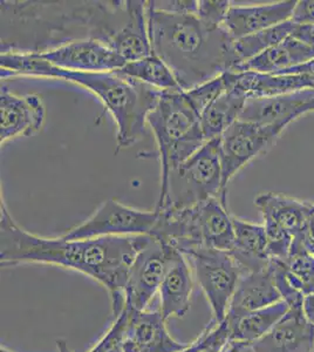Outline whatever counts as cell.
Returning a JSON list of instances; mask_svg holds the SVG:
<instances>
[{"instance_id": "obj_1", "label": "cell", "mask_w": 314, "mask_h": 352, "mask_svg": "<svg viewBox=\"0 0 314 352\" xmlns=\"http://www.w3.org/2000/svg\"><path fill=\"white\" fill-rule=\"evenodd\" d=\"M1 4V53H34L94 39L111 48L146 11V1H8Z\"/></svg>"}, {"instance_id": "obj_2", "label": "cell", "mask_w": 314, "mask_h": 352, "mask_svg": "<svg viewBox=\"0 0 314 352\" xmlns=\"http://www.w3.org/2000/svg\"><path fill=\"white\" fill-rule=\"evenodd\" d=\"M144 236H111L89 240L36 236L13 220L1 197L0 264H51L81 272L107 289L114 317L124 309V288Z\"/></svg>"}, {"instance_id": "obj_3", "label": "cell", "mask_w": 314, "mask_h": 352, "mask_svg": "<svg viewBox=\"0 0 314 352\" xmlns=\"http://www.w3.org/2000/svg\"><path fill=\"white\" fill-rule=\"evenodd\" d=\"M147 21L151 51L170 68L184 92L239 66L235 41L224 28H210L196 14L156 11L148 1Z\"/></svg>"}, {"instance_id": "obj_4", "label": "cell", "mask_w": 314, "mask_h": 352, "mask_svg": "<svg viewBox=\"0 0 314 352\" xmlns=\"http://www.w3.org/2000/svg\"><path fill=\"white\" fill-rule=\"evenodd\" d=\"M21 76L63 79L94 93L115 121L117 151L128 148L144 139L148 116L164 93L116 72H73L54 67L34 53H1V80Z\"/></svg>"}, {"instance_id": "obj_5", "label": "cell", "mask_w": 314, "mask_h": 352, "mask_svg": "<svg viewBox=\"0 0 314 352\" xmlns=\"http://www.w3.org/2000/svg\"><path fill=\"white\" fill-rule=\"evenodd\" d=\"M156 212L159 217L150 236L183 255L199 248L230 252L234 245V217L227 201L214 197L190 208Z\"/></svg>"}, {"instance_id": "obj_6", "label": "cell", "mask_w": 314, "mask_h": 352, "mask_svg": "<svg viewBox=\"0 0 314 352\" xmlns=\"http://www.w3.org/2000/svg\"><path fill=\"white\" fill-rule=\"evenodd\" d=\"M147 124L157 144L161 182L207 142L201 116L184 91L162 93L155 109L148 116Z\"/></svg>"}, {"instance_id": "obj_7", "label": "cell", "mask_w": 314, "mask_h": 352, "mask_svg": "<svg viewBox=\"0 0 314 352\" xmlns=\"http://www.w3.org/2000/svg\"><path fill=\"white\" fill-rule=\"evenodd\" d=\"M214 197L227 201V190L223 187L219 139L207 141L190 159L168 174L161 182L155 210H182Z\"/></svg>"}, {"instance_id": "obj_8", "label": "cell", "mask_w": 314, "mask_h": 352, "mask_svg": "<svg viewBox=\"0 0 314 352\" xmlns=\"http://www.w3.org/2000/svg\"><path fill=\"white\" fill-rule=\"evenodd\" d=\"M194 276L207 297L214 320L227 318L232 296L242 276V269L230 252L218 249L199 248L187 255Z\"/></svg>"}, {"instance_id": "obj_9", "label": "cell", "mask_w": 314, "mask_h": 352, "mask_svg": "<svg viewBox=\"0 0 314 352\" xmlns=\"http://www.w3.org/2000/svg\"><path fill=\"white\" fill-rule=\"evenodd\" d=\"M159 212L131 208L119 201L107 200L92 217L68 230L67 240H89L99 237L144 236L155 228Z\"/></svg>"}, {"instance_id": "obj_10", "label": "cell", "mask_w": 314, "mask_h": 352, "mask_svg": "<svg viewBox=\"0 0 314 352\" xmlns=\"http://www.w3.org/2000/svg\"><path fill=\"white\" fill-rule=\"evenodd\" d=\"M285 127L278 124H254L238 120L219 138V157L222 164L223 187L250 161L267 152Z\"/></svg>"}, {"instance_id": "obj_11", "label": "cell", "mask_w": 314, "mask_h": 352, "mask_svg": "<svg viewBox=\"0 0 314 352\" xmlns=\"http://www.w3.org/2000/svg\"><path fill=\"white\" fill-rule=\"evenodd\" d=\"M172 247L148 235L131 264L124 288V307L144 311L159 292L167 272Z\"/></svg>"}, {"instance_id": "obj_12", "label": "cell", "mask_w": 314, "mask_h": 352, "mask_svg": "<svg viewBox=\"0 0 314 352\" xmlns=\"http://www.w3.org/2000/svg\"><path fill=\"white\" fill-rule=\"evenodd\" d=\"M38 56L54 67L73 72H116L127 64L109 46L94 39L72 41Z\"/></svg>"}, {"instance_id": "obj_13", "label": "cell", "mask_w": 314, "mask_h": 352, "mask_svg": "<svg viewBox=\"0 0 314 352\" xmlns=\"http://www.w3.org/2000/svg\"><path fill=\"white\" fill-rule=\"evenodd\" d=\"M46 118L44 101L38 94L16 96L1 82L0 91V142L39 132Z\"/></svg>"}, {"instance_id": "obj_14", "label": "cell", "mask_w": 314, "mask_h": 352, "mask_svg": "<svg viewBox=\"0 0 314 352\" xmlns=\"http://www.w3.org/2000/svg\"><path fill=\"white\" fill-rule=\"evenodd\" d=\"M312 111L314 88L271 98H249L239 120L265 126L278 124L287 129L298 118Z\"/></svg>"}, {"instance_id": "obj_15", "label": "cell", "mask_w": 314, "mask_h": 352, "mask_svg": "<svg viewBox=\"0 0 314 352\" xmlns=\"http://www.w3.org/2000/svg\"><path fill=\"white\" fill-rule=\"evenodd\" d=\"M252 352H314V325L302 307H292L260 340L250 345Z\"/></svg>"}, {"instance_id": "obj_16", "label": "cell", "mask_w": 314, "mask_h": 352, "mask_svg": "<svg viewBox=\"0 0 314 352\" xmlns=\"http://www.w3.org/2000/svg\"><path fill=\"white\" fill-rule=\"evenodd\" d=\"M128 311L124 351L179 352L187 348L188 345L171 337L166 327V318L159 310L134 311L128 309Z\"/></svg>"}, {"instance_id": "obj_17", "label": "cell", "mask_w": 314, "mask_h": 352, "mask_svg": "<svg viewBox=\"0 0 314 352\" xmlns=\"http://www.w3.org/2000/svg\"><path fill=\"white\" fill-rule=\"evenodd\" d=\"M223 76L227 88L236 89L247 98H271L314 88V76L309 74L229 71Z\"/></svg>"}, {"instance_id": "obj_18", "label": "cell", "mask_w": 314, "mask_h": 352, "mask_svg": "<svg viewBox=\"0 0 314 352\" xmlns=\"http://www.w3.org/2000/svg\"><path fill=\"white\" fill-rule=\"evenodd\" d=\"M295 4V0H285L255 6H231L223 28L232 41H238L291 21Z\"/></svg>"}, {"instance_id": "obj_19", "label": "cell", "mask_w": 314, "mask_h": 352, "mask_svg": "<svg viewBox=\"0 0 314 352\" xmlns=\"http://www.w3.org/2000/svg\"><path fill=\"white\" fill-rule=\"evenodd\" d=\"M194 290V272L187 257L172 248L167 272L159 287L161 308L166 320L171 317L182 318L190 310Z\"/></svg>"}, {"instance_id": "obj_20", "label": "cell", "mask_w": 314, "mask_h": 352, "mask_svg": "<svg viewBox=\"0 0 314 352\" xmlns=\"http://www.w3.org/2000/svg\"><path fill=\"white\" fill-rule=\"evenodd\" d=\"M280 300L282 296L276 287L271 263L262 272H243L229 305L227 318H236Z\"/></svg>"}, {"instance_id": "obj_21", "label": "cell", "mask_w": 314, "mask_h": 352, "mask_svg": "<svg viewBox=\"0 0 314 352\" xmlns=\"http://www.w3.org/2000/svg\"><path fill=\"white\" fill-rule=\"evenodd\" d=\"M235 241L230 254L243 272H262L269 268L267 237L264 226L234 217Z\"/></svg>"}, {"instance_id": "obj_22", "label": "cell", "mask_w": 314, "mask_h": 352, "mask_svg": "<svg viewBox=\"0 0 314 352\" xmlns=\"http://www.w3.org/2000/svg\"><path fill=\"white\" fill-rule=\"evenodd\" d=\"M314 59V47L289 36L275 47L267 50L254 59L239 65L234 71H254L259 73L282 72L297 67Z\"/></svg>"}, {"instance_id": "obj_23", "label": "cell", "mask_w": 314, "mask_h": 352, "mask_svg": "<svg viewBox=\"0 0 314 352\" xmlns=\"http://www.w3.org/2000/svg\"><path fill=\"white\" fill-rule=\"evenodd\" d=\"M255 204L262 212V220L275 222L293 237L302 230L314 208V204L273 192H262L256 197Z\"/></svg>"}, {"instance_id": "obj_24", "label": "cell", "mask_w": 314, "mask_h": 352, "mask_svg": "<svg viewBox=\"0 0 314 352\" xmlns=\"http://www.w3.org/2000/svg\"><path fill=\"white\" fill-rule=\"evenodd\" d=\"M289 309L287 302L280 300L270 307L247 312L236 318H225L230 329L231 342L250 348L252 343L265 336L278 323Z\"/></svg>"}, {"instance_id": "obj_25", "label": "cell", "mask_w": 314, "mask_h": 352, "mask_svg": "<svg viewBox=\"0 0 314 352\" xmlns=\"http://www.w3.org/2000/svg\"><path fill=\"white\" fill-rule=\"evenodd\" d=\"M245 94L227 88L224 93L201 114V127L205 140L219 139L230 126L239 120L244 106L247 104Z\"/></svg>"}, {"instance_id": "obj_26", "label": "cell", "mask_w": 314, "mask_h": 352, "mask_svg": "<svg viewBox=\"0 0 314 352\" xmlns=\"http://www.w3.org/2000/svg\"><path fill=\"white\" fill-rule=\"evenodd\" d=\"M116 73L156 88L161 92L182 91L170 68L154 53L144 59L127 63Z\"/></svg>"}, {"instance_id": "obj_27", "label": "cell", "mask_w": 314, "mask_h": 352, "mask_svg": "<svg viewBox=\"0 0 314 352\" xmlns=\"http://www.w3.org/2000/svg\"><path fill=\"white\" fill-rule=\"evenodd\" d=\"M295 28V24L293 21H285L282 24L267 28L262 32L255 33L235 41L234 50H235L239 65L244 64L267 50L275 47L276 45L280 44L282 41L291 36Z\"/></svg>"}, {"instance_id": "obj_28", "label": "cell", "mask_w": 314, "mask_h": 352, "mask_svg": "<svg viewBox=\"0 0 314 352\" xmlns=\"http://www.w3.org/2000/svg\"><path fill=\"white\" fill-rule=\"evenodd\" d=\"M284 264L287 272L302 282V292L305 294L307 285L314 280V255L293 241L289 257Z\"/></svg>"}, {"instance_id": "obj_29", "label": "cell", "mask_w": 314, "mask_h": 352, "mask_svg": "<svg viewBox=\"0 0 314 352\" xmlns=\"http://www.w3.org/2000/svg\"><path fill=\"white\" fill-rule=\"evenodd\" d=\"M114 318L115 320L111 328L108 329L104 337L89 350V352H126L124 340L129 320L128 309L124 308L122 312Z\"/></svg>"}, {"instance_id": "obj_30", "label": "cell", "mask_w": 314, "mask_h": 352, "mask_svg": "<svg viewBox=\"0 0 314 352\" xmlns=\"http://www.w3.org/2000/svg\"><path fill=\"white\" fill-rule=\"evenodd\" d=\"M267 237V252L272 260L285 262L290 254L293 236L272 221L264 220Z\"/></svg>"}, {"instance_id": "obj_31", "label": "cell", "mask_w": 314, "mask_h": 352, "mask_svg": "<svg viewBox=\"0 0 314 352\" xmlns=\"http://www.w3.org/2000/svg\"><path fill=\"white\" fill-rule=\"evenodd\" d=\"M227 89L224 76H219L212 80L208 81L205 84L192 88L187 91L188 99L190 100L191 104L195 107L199 116L204 112V109L209 107L214 101L218 98L224 91Z\"/></svg>"}, {"instance_id": "obj_32", "label": "cell", "mask_w": 314, "mask_h": 352, "mask_svg": "<svg viewBox=\"0 0 314 352\" xmlns=\"http://www.w3.org/2000/svg\"><path fill=\"white\" fill-rule=\"evenodd\" d=\"M204 344L197 352H227L230 345V329L227 320H215L204 330Z\"/></svg>"}, {"instance_id": "obj_33", "label": "cell", "mask_w": 314, "mask_h": 352, "mask_svg": "<svg viewBox=\"0 0 314 352\" xmlns=\"http://www.w3.org/2000/svg\"><path fill=\"white\" fill-rule=\"evenodd\" d=\"M231 8L230 1L227 0H199L197 14L199 21L212 28H223L227 12Z\"/></svg>"}, {"instance_id": "obj_34", "label": "cell", "mask_w": 314, "mask_h": 352, "mask_svg": "<svg viewBox=\"0 0 314 352\" xmlns=\"http://www.w3.org/2000/svg\"><path fill=\"white\" fill-rule=\"evenodd\" d=\"M151 8L162 12L176 13V14H197L199 1L196 0H151L148 1Z\"/></svg>"}, {"instance_id": "obj_35", "label": "cell", "mask_w": 314, "mask_h": 352, "mask_svg": "<svg viewBox=\"0 0 314 352\" xmlns=\"http://www.w3.org/2000/svg\"><path fill=\"white\" fill-rule=\"evenodd\" d=\"M293 241L300 244L306 252L314 255V208L307 217L302 230L293 237Z\"/></svg>"}, {"instance_id": "obj_36", "label": "cell", "mask_w": 314, "mask_h": 352, "mask_svg": "<svg viewBox=\"0 0 314 352\" xmlns=\"http://www.w3.org/2000/svg\"><path fill=\"white\" fill-rule=\"evenodd\" d=\"M295 25L314 24V0H299L291 16Z\"/></svg>"}, {"instance_id": "obj_37", "label": "cell", "mask_w": 314, "mask_h": 352, "mask_svg": "<svg viewBox=\"0 0 314 352\" xmlns=\"http://www.w3.org/2000/svg\"><path fill=\"white\" fill-rule=\"evenodd\" d=\"M297 41L314 47V24L295 25L293 32L291 34Z\"/></svg>"}, {"instance_id": "obj_38", "label": "cell", "mask_w": 314, "mask_h": 352, "mask_svg": "<svg viewBox=\"0 0 314 352\" xmlns=\"http://www.w3.org/2000/svg\"><path fill=\"white\" fill-rule=\"evenodd\" d=\"M275 74H309V76H314V59L309 61L306 64L299 65L297 67L289 68V69L275 73Z\"/></svg>"}, {"instance_id": "obj_39", "label": "cell", "mask_w": 314, "mask_h": 352, "mask_svg": "<svg viewBox=\"0 0 314 352\" xmlns=\"http://www.w3.org/2000/svg\"><path fill=\"white\" fill-rule=\"evenodd\" d=\"M304 311L311 323L314 325V294L305 296L304 300Z\"/></svg>"}, {"instance_id": "obj_40", "label": "cell", "mask_w": 314, "mask_h": 352, "mask_svg": "<svg viewBox=\"0 0 314 352\" xmlns=\"http://www.w3.org/2000/svg\"><path fill=\"white\" fill-rule=\"evenodd\" d=\"M204 344V332H202L201 335H199V338L192 343V344L188 345L187 348L184 349V350H181L179 352H197L199 349L202 348Z\"/></svg>"}, {"instance_id": "obj_41", "label": "cell", "mask_w": 314, "mask_h": 352, "mask_svg": "<svg viewBox=\"0 0 314 352\" xmlns=\"http://www.w3.org/2000/svg\"><path fill=\"white\" fill-rule=\"evenodd\" d=\"M245 348H247V346L244 344H240V343H232V342H231L227 352H240L243 349Z\"/></svg>"}, {"instance_id": "obj_42", "label": "cell", "mask_w": 314, "mask_h": 352, "mask_svg": "<svg viewBox=\"0 0 314 352\" xmlns=\"http://www.w3.org/2000/svg\"><path fill=\"white\" fill-rule=\"evenodd\" d=\"M56 346H58V352H72L68 348L67 343L65 340H58Z\"/></svg>"}, {"instance_id": "obj_43", "label": "cell", "mask_w": 314, "mask_h": 352, "mask_svg": "<svg viewBox=\"0 0 314 352\" xmlns=\"http://www.w3.org/2000/svg\"><path fill=\"white\" fill-rule=\"evenodd\" d=\"M310 294H314V280L305 289V295H310Z\"/></svg>"}, {"instance_id": "obj_44", "label": "cell", "mask_w": 314, "mask_h": 352, "mask_svg": "<svg viewBox=\"0 0 314 352\" xmlns=\"http://www.w3.org/2000/svg\"><path fill=\"white\" fill-rule=\"evenodd\" d=\"M0 352H13L10 350V349L6 348V346H3L1 345V348H0Z\"/></svg>"}]
</instances>
